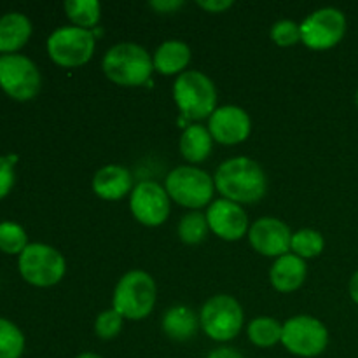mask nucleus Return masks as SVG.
<instances>
[{
	"label": "nucleus",
	"instance_id": "nucleus-4",
	"mask_svg": "<svg viewBox=\"0 0 358 358\" xmlns=\"http://www.w3.org/2000/svg\"><path fill=\"white\" fill-rule=\"evenodd\" d=\"M175 103L189 119H205L215 112L217 91L212 79L198 70H187L178 76L173 86Z\"/></svg>",
	"mask_w": 358,
	"mask_h": 358
},
{
	"label": "nucleus",
	"instance_id": "nucleus-30",
	"mask_svg": "<svg viewBox=\"0 0 358 358\" xmlns=\"http://www.w3.org/2000/svg\"><path fill=\"white\" fill-rule=\"evenodd\" d=\"M14 185V168L7 156H0V199L13 189Z\"/></svg>",
	"mask_w": 358,
	"mask_h": 358
},
{
	"label": "nucleus",
	"instance_id": "nucleus-12",
	"mask_svg": "<svg viewBox=\"0 0 358 358\" xmlns=\"http://www.w3.org/2000/svg\"><path fill=\"white\" fill-rule=\"evenodd\" d=\"M129 208L143 226H161L170 215V196L157 182H140L131 192Z\"/></svg>",
	"mask_w": 358,
	"mask_h": 358
},
{
	"label": "nucleus",
	"instance_id": "nucleus-28",
	"mask_svg": "<svg viewBox=\"0 0 358 358\" xmlns=\"http://www.w3.org/2000/svg\"><path fill=\"white\" fill-rule=\"evenodd\" d=\"M121 329L122 315H119L114 308L98 315L96 322H94V332L101 339H114L121 332Z\"/></svg>",
	"mask_w": 358,
	"mask_h": 358
},
{
	"label": "nucleus",
	"instance_id": "nucleus-36",
	"mask_svg": "<svg viewBox=\"0 0 358 358\" xmlns=\"http://www.w3.org/2000/svg\"><path fill=\"white\" fill-rule=\"evenodd\" d=\"M355 101H357V107H358V91H357V96H355Z\"/></svg>",
	"mask_w": 358,
	"mask_h": 358
},
{
	"label": "nucleus",
	"instance_id": "nucleus-9",
	"mask_svg": "<svg viewBox=\"0 0 358 358\" xmlns=\"http://www.w3.org/2000/svg\"><path fill=\"white\" fill-rule=\"evenodd\" d=\"M48 52L62 66H80L94 52V35L80 27H62L48 38Z\"/></svg>",
	"mask_w": 358,
	"mask_h": 358
},
{
	"label": "nucleus",
	"instance_id": "nucleus-11",
	"mask_svg": "<svg viewBox=\"0 0 358 358\" xmlns=\"http://www.w3.org/2000/svg\"><path fill=\"white\" fill-rule=\"evenodd\" d=\"M346 34V17L336 7L311 13L301 24V41L315 51L334 48Z\"/></svg>",
	"mask_w": 358,
	"mask_h": 358
},
{
	"label": "nucleus",
	"instance_id": "nucleus-29",
	"mask_svg": "<svg viewBox=\"0 0 358 358\" xmlns=\"http://www.w3.org/2000/svg\"><path fill=\"white\" fill-rule=\"evenodd\" d=\"M271 38L282 48L297 44L301 41V24L294 23L290 20L278 21L271 28Z\"/></svg>",
	"mask_w": 358,
	"mask_h": 358
},
{
	"label": "nucleus",
	"instance_id": "nucleus-32",
	"mask_svg": "<svg viewBox=\"0 0 358 358\" xmlns=\"http://www.w3.org/2000/svg\"><path fill=\"white\" fill-rule=\"evenodd\" d=\"M198 6L206 9L208 13H222V10L229 9L233 6V2L231 0H208V2L206 0H199Z\"/></svg>",
	"mask_w": 358,
	"mask_h": 358
},
{
	"label": "nucleus",
	"instance_id": "nucleus-26",
	"mask_svg": "<svg viewBox=\"0 0 358 358\" xmlns=\"http://www.w3.org/2000/svg\"><path fill=\"white\" fill-rule=\"evenodd\" d=\"M292 248L297 257H317L324 250V236L315 229H301L292 234Z\"/></svg>",
	"mask_w": 358,
	"mask_h": 358
},
{
	"label": "nucleus",
	"instance_id": "nucleus-10",
	"mask_svg": "<svg viewBox=\"0 0 358 358\" xmlns=\"http://www.w3.org/2000/svg\"><path fill=\"white\" fill-rule=\"evenodd\" d=\"M199 324L203 331L215 341H231L241 331L243 311L234 297L220 294L203 306Z\"/></svg>",
	"mask_w": 358,
	"mask_h": 358
},
{
	"label": "nucleus",
	"instance_id": "nucleus-17",
	"mask_svg": "<svg viewBox=\"0 0 358 358\" xmlns=\"http://www.w3.org/2000/svg\"><path fill=\"white\" fill-rule=\"evenodd\" d=\"M269 276H271L273 287L278 292H294L306 280V264H304V259L297 257L296 254L282 255L273 264Z\"/></svg>",
	"mask_w": 358,
	"mask_h": 358
},
{
	"label": "nucleus",
	"instance_id": "nucleus-1",
	"mask_svg": "<svg viewBox=\"0 0 358 358\" xmlns=\"http://www.w3.org/2000/svg\"><path fill=\"white\" fill-rule=\"evenodd\" d=\"M215 187L234 203H255L266 194L268 180L261 164L248 157H234L219 166Z\"/></svg>",
	"mask_w": 358,
	"mask_h": 358
},
{
	"label": "nucleus",
	"instance_id": "nucleus-24",
	"mask_svg": "<svg viewBox=\"0 0 358 358\" xmlns=\"http://www.w3.org/2000/svg\"><path fill=\"white\" fill-rule=\"evenodd\" d=\"M208 227L210 226L206 215L194 210V212H189L187 215L182 217L180 224H178V236H180L184 243L198 245L206 238Z\"/></svg>",
	"mask_w": 358,
	"mask_h": 358
},
{
	"label": "nucleus",
	"instance_id": "nucleus-5",
	"mask_svg": "<svg viewBox=\"0 0 358 358\" xmlns=\"http://www.w3.org/2000/svg\"><path fill=\"white\" fill-rule=\"evenodd\" d=\"M20 273L35 287L56 285L65 275V259L56 248L44 243H31L20 254Z\"/></svg>",
	"mask_w": 358,
	"mask_h": 358
},
{
	"label": "nucleus",
	"instance_id": "nucleus-33",
	"mask_svg": "<svg viewBox=\"0 0 358 358\" xmlns=\"http://www.w3.org/2000/svg\"><path fill=\"white\" fill-rule=\"evenodd\" d=\"M206 358H243L240 352H236L234 348H229V346H222V348L213 350Z\"/></svg>",
	"mask_w": 358,
	"mask_h": 358
},
{
	"label": "nucleus",
	"instance_id": "nucleus-19",
	"mask_svg": "<svg viewBox=\"0 0 358 358\" xmlns=\"http://www.w3.org/2000/svg\"><path fill=\"white\" fill-rule=\"evenodd\" d=\"M191 62V49L182 41H166L154 55V69L164 76H171L187 66Z\"/></svg>",
	"mask_w": 358,
	"mask_h": 358
},
{
	"label": "nucleus",
	"instance_id": "nucleus-23",
	"mask_svg": "<svg viewBox=\"0 0 358 358\" xmlns=\"http://www.w3.org/2000/svg\"><path fill=\"white\" fill-rule=\"evenodd\" d=\"M100 2L98 0H66L65 13L76 27L90 28L94 27L100 20Z\"/></svg>",
	"mask_w": 358,
	"mask_h": 358
},
{
	"label": "nucleus",
	"instance_id": "nucleus-25",
	"mask_svg": "<svg viewBox=\"0 0 358 358\" xmlns=\"http://www.w3.org/2000/svg\"><path fill=\"white\" fill-rule=\"evenodd\" d=\"M24 350V336L13 322L0 318V358H20Z\"/></svg>",
	"mask_w": 358,
	"mask_h": 358
},
{
	"label": "nucleus",
	"instance_id": "nucleus-14",
	"mask_svg": "<svg viewBox=\"0 0 358 358\" xmlns=\"http://www.w3.org/2000/svg\"><path fill=\"white\" fill-rule=\"evenodd\" d=\"M248 240L259 254L268 257H282L292 247V233L287 224L273 217H264L252 224Z\"/></svg>",
	"mask_w": 358,
	"mask_h": 358
},
{
	"label": "nucleus",
	"instance_id": "nucleus-6",
	"mask_svg": "<svg viewBox=\"0 0 358 358\" xmlns=\"http://www.w3.org/2000/svg\"><path fill=\"white\" fill-rule=\"evenodd\" d=\"M212 180L206 171L194 166H178L166 178V192L171 199L187 208H203L213 196Z\"/></svg>",
	"mask_w": 358,
	"mask_h": 358
},
{
	"label": "nucleus",
	"instance_id": "nucleus-21",
	"mask_svg": "<svg viewBox=\"0 0 358 358\" xmlns=\"http://www.w3.org/2000/svg\"><path fill=\"white\" fill-rule=\"evenodd\" d=\"M212 135L205 126L191 124L180 136V152L191 163H201L212 152Z\"/></svg>",
	"mask_w": 358,
	"mask_h": 358
},
{
	"label": "nucleus",
	"instance_id": "nucleus-16",
	"mask_svg": "<svg viewBox=\"0 0 358 358\" xmlns=\"http://www.w3.org/2000/svg\"><path fill=\"white\" fill-rule=\"evenodd\" d=\"M131 184V173L119 164H107L100 168L93 177V191L101 199L108 201H115L128 194Z\"/></svg>",
	"mask_w": 358,
	"mask_h": 358
},
{
	"label": "nucleus",
	"instance_id": "nucleus-34",
	"mask_svg": "<svg viewBox=\"0 0 358 358\" xmlns=\"http://www.w3.org/2000/svg\"><path fill=\"white\" fill-rule=\"evenodd\" d=\"M348 290H350V297L353 299V303L358 304V271L352 276V280H350Z\"/></svg>",
	"mask_w": 358,
	"mask_h": 358
},
{
	"label": "nucleus",
	"instance_id": "nucleus-2",
	"mask_svg": "<svg viewBox=\"0 0 358 358\" xmlns=\"http://www.w3.org/2000/svg\"><path fill=\"white\" fill-rule=\"evenodd\" d=\"M101 66L112 83L119 86H140L149 80L154 59L142 45L121 42L108 49Z\"/></svg>",
	"mask_w": 358,
	"mask_h": 358
},
{
	"label": "nucleus",
	"instance_id": "nucleus-31",
	"mask_svg": "<svg viewBox=\"0 0 358 358\" xmlns=\"http://www.w3.org/2000/svg\"><path fill=\"white\" fill-rule=\"evenodd\" d=\"M182 6H184L182 0H152L150 2V7L159 10V13H173V10L180 9Z\"/></svg>",
	"mask_w": 358,
	"mask_h": 358
},
{
	"label": "nucleus",
	"instance_id": "nucleus-3",
	"mask_svg": "<svg viewBox=\"0 0 358 358\" xmlns=\"http://www.w3.org/2000/svg\"><path fill=\"white\" fill-rule=\"evenodd\" d=\"M156 304V283L145 271H129L119 280L112 308L129 320H142Z\"/></svg>",
	"mask_w": 358,
	"mask_h": 358
},
{
	"label": "nucleus",
	"instance_id": "nucleus-13",
	"mask_svg": "<svg viewBox=\"0 0 358 358\" xmlns=\"http://www.w3.org/2000/svg\"><path fill=\"white\" fill-rule=\"evenodd\" d=\"M252 129L250 115L236 105H224L210 115L208 131L213 140L224 145H234L248 138Z\"/></svg>",
	"mask_w": 358,
	"mask_h": 358
},
{
	"label": "nucleus",
	"instance_id": "nucleus-18",
	"mask_svg": "<svg viewBox=\"0 0 358 358\" xmlns=\"http://www.w3.org/2000/svg\"><path fill=\"white\" fill-rule=\"evenodd\" d=\"M31 35V23L24 14L7 13L0 16V51L10 55L27 44Z\"/></svg>",
	"mask_w": 358,
	"mask_h": 358
},
{
	"label": "nucleus",
	"instance_id": "nucleus-8",
	"mask_svg": "<svg viewBox=\"0 0 358 358\" xmlns=\"http://www.w3.org/2000/svg\"><path fill=\"white\" fill-rule=\"evenodd\" d=\"M0 87L14 100H31L41 91V72L27 56L3 55L0 56Z\"/></svg>",
	"mask_w": 358,
	"mask_h": 358
},
{
	"label": "nucleus",
	"instance_id": "nucleus-7",
	"mask_svg": "<svg viewBox=\"0 0 358 358\" xmlns=\"http://www.w3.org/2000/svg\"><path fill=\"white\" fill-rule=\"evenodd\" d=\"M282 345L292 355L311 358L325 352L329 345V332L318 318L299 315L283 324Z\"/></svg>",
	"mask_w": 358,
	"mask_h": 358
},
{
	"label": "nucleus",
	"instance_id": "nucleus-27",
	"mask_svg": "<svg viewBox=\"0 0 358 358\" xmlns=\"http://www.w3.org/2000/svg\"><path fill=\"white\" fill-rule=\"evenodd\" d=\"M28 238L23 227L16 222H0V250L6 254H21L28 247Z\"/></svg>",
	"mask_w": 358,
	"mask_h": 358
},
{
	"label": "nucleus",
	"instance_id": "nucleus-22",
	"mask_svg": "<svg viewBox=\"0 0 358 358\" xmlns=\"http://www.w3.org/2000/svg\"><path fill=\"white\" fill-rule=\"evenodd\" d=\"M282 331L283 325H280L275 318L259 317L248 325V339L259 348H271L282 341Z\"/></svg>",
	"mask_w": 358,
	"mask_h": 358
},
{
	"label": "nucleus",
	"instance_id": "nucleus-20",
	"mask_svg": "<svg viewBox=\"0 0 358 358\" xmlns=\"http://www.w3.org/2000/svg\"><path fill=\"white\" fill-rule=\"evenodd\" d=\"M198 318L196 313L187 306H173L166 311L163 318V331L168 338L175 341H187L198 331Z\"/></svg>",
	"mask_w": 358,
	"mask_h": 358
},
{
	"label": "nucleus",
	"instance_id": "nucleus-15",
	"mask_svg": "<svg viewBox=\"0 0 358 358\" xmlns=\"http://www.w3.org/2000/svg\"><path fill=\"white\" fill-rule=\"evenodd\" d=\"M206 220L213 233L227 241L240 240L248 231V217L238 203L229 199H217L206 213Z\"/></svg>",
	"mask_w": 358,
	"mask_h": 358
},
{
	"label": "nucleus",
	"instance_id": "nucleus-35",
	"mask_svg": "<svg viewBox=\"0 0 358 358\" xmlns=\"http://www.w3.org/2000/svg\"><path fill=\"white\" fill-rule=\"evenodd\" d=\"M77 358H101V357L96 355V353H90V352H87V353H80V355L77 357Z\"/></svg>",
	"mask_w": 358,
	"mask_h": 358
}]
</instances>
